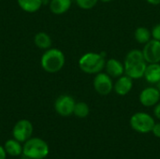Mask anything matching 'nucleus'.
I'll use <instances>...</instances> for the list:
<instances>
[{"instance_id": "f03ea898", "label": "nucleus", "mask_w": 160, "mask_h": 159, "mask_svg": "<svg viewBox=\"0 0 160 159\" xmlns=\"http://www.w3.org/2000/svg\"><path fill=\"white\" fill-rule=\"evenodd\" d=\"M106 54L102 52H86L79 59V67L86 74H98L104 69Z\"/></svg>"}, {"instance_id": "a211bd4d", "label": "nucleus", "mask_w": 160, "mask_h": 159, "mask_svg": "<svg viewBox=\"0 0 160 159\" xmlns=\"http://www.w3.org/2000/svg\"><path fill=\"white\" fill-rule=\"evenodd\" d=\"M134 37L136 39V41H138L139 43L141 44H145L147 43L149 40H151L152 38V34H151V31L146 28V27H143V26H141V27H138L136 30H135V33H134Z\"/></svg>"}, {"instance_id": "bb28decb", "label": "nucleus", "mask_w": 160, "mask_h": 159, "mask_svg": "<svg viewBox=\"0 0 160 159\" xmlns=\"http://www.w3.org/2000/svg\"><path fill=\"white\" fill-rule=\"evenodd\" d=\"M98 1H101L102 3H109V2H111L112 0H98Z\"/></svg>"}, {"instance_id": "4be33fe9", "label": "nucleus", "mask_w": 160, "mask_h": 159, "mask_svg": "<svg viewBox=\"0 0 160 159\" xmlns=\"http://www.w3.org/2000/svg\"><path fill=\"white\" fill-rule=\"evenodd\" d=\"M152 132L157 138L160 139V123H156L155 124V126H154V127L152 129Z\"/></svg>"}, {"instance_id": "f257e3e1", "label": "nucleus", "mask_w": 160, "mask_h": 159, "mask_svg": "<svg viewBox=\"0 0 160 159\" xmlns=\"http://www.w3.org/2000/svg\"><path fill=\"white\" fill-rule=\"evenodd\" d=\"M124 66L125 74L132 80L143 78L147 63L144 60L142 51L137 49L129 51L126 56Z\"/></svg>"}, {"instance_id": "0eeeda50", "label": "nucleus", "mask_w": 160, "mask_h": 159, "mask_svg": "<svg viewBox=\"0 0 160 159\" xmlns=\"http://www.w3.org/2000/svg\"><path fill=\"white\" fill-rule=\"evenodd\" d=\"M75 104L76 102L71 96L62 95L56 98L54 102V110L59 115L67 117L73 114Z\"/></svg>"}, {"instance_id": "393cba45", "label": "nucleus", "mask_w": 160, "mask_h": 159, "mask_svg": "<svg viewBox=\"0 0 160 159\" xmlns=\"http://www.w3.org/2000/svg\"><path fill=\"white\" fill-rule=\"evenodd\" d=\"M149 4L154 5V6H158L160 4V0H146Z\"/></svg>"}, {"instance_id": "412c9836", "label": "nucleus", "mask_w": 160, "mask_h": 159, "mask_svg": "<svg viewBox=\"0 0 160 159\" xmlns=\"http://www.w3.org/2000/svg\"><path fill=\"white\" fill-rule=\"evenodd\" d=\"M151 34H152V37L154 39H157L160 41V23H158L156 24L152 30H151Z\"/></svg>"}, {"instance_id": "5701e85b", "label": "nucleus", "mask_w": 160, "mask_h": 159, "mask_svg": "<svg viewBox=\"0 0 160 159\" xmlns=\"http://www.w3.org/2000/svg\"><path fill=\"white\" fill-rule=\"evenodd\" d=\"M154 114H155V116H156L158 119H159L160 120V102H158V103L155 106Z\"/></svg>"}, {"instance_id": "423d86ee", "label": "nucleus", "mask_w": 160, "mask_h": 159, "mask_svg": "<svg viewBox=\"0 0 160 159\" xmlns=\"http://www.w3.org/2000/svg\"><path fill=\"white\" fill-rule=\"evenodd\" d=\"M93 86L96 92L101 96H107L113 90V82L112 77L103 72L96 74L93 82Z\"/></svg>"}, {"instance_id": "7ed1b4c3", "label": "nucleus", "mask_w": 160, "mask_h": 159, "mask_svg": "<svg viewBox=\"0 0 160 159\" xmlns=\"http://www.w3.org/2000/svg\"><path fill=\"white\" fill-rule=\"evenodd\" d=\"M66 62L65 54L62 51L55 48L48 49L41 56L40 65L41 67L49 73H56L60 71Z\"/></svg>"}, {"instance_id": "cd10ccee", "label": "nucleus", "mask_w": 160, "mask_h": 159, "mask_svg": "<svg viewBox=\"0 0 160 159\" xmlns=\"http://www.w3.org/2000/svg\"><path fill=\"white\" fill-rule=\"evenodd\" d=\"M20 159H31V158H29V157H22V158H20Z\"/></svg>"}, {"instance_id": "f3484780", "label": "nucleus", "mask_w": 160, "mask_h": 159, "mask_svg": "<svg viewBox=\"0 0 160 159\" xmlns=\"http://www.w3.org/2000/svg\"><path fill=\"white\" fill-rule=\"evenodd\" d=\"M6 152L8 155L11 157H18L22 153V147L21 145V142L17 140H8L6 142L4 146Z\"/></svg>"}, {"instance_id": "a878e982", "label": "nucleus", "mask_w": 160, "mask_h": 159, "mask_svg": "<svg viewBox=\"0 0 160 159\" xmlns=\"http://www.w3.org/2000/svg\"><path fill=\"white\" fill-rule=\"evenodd\" d=\"M156 85H157L156 87H157V88L158 89V91H159V92H160V81H159V82H157V83H156Z\"/></svg>"}, {"instance_id": "1a4fd4ad", "label": "nucleus", "mask_w": 160, "mask_h": 159, "mask_svg": "<svg viewBox=\"0 0 160 159\" xmlns=\"http://www.w3.org/2000/svg\"><path fill=\"white\" fill-rule=\"evenodd\" d=\"M142 53L147 64L160 63V41L154 38L149 40L144 44Z\"/></svg>"}, {"instance_id": "aec40b11", "label": "nucleus", "mask_w": 160, "mask_h": 159, "mask_svg": "<svg viewBox=\"0 0 160 159\" xmlns=\"http://www.w3.org/2000/svg\"><path fill=\"white\" fill-rule=\"evenodd\" d=\"M98 0H76V3L79 7L82 9H91L93 8Z\"/></svg>"}, {"instance_id": "b1692460", "label": "nucleus", "mask_w": 160, "mask_h": 159, "mask_svg": "<svg viewBox=\"0 0 160 159\" xmlns=\"http://www.w3.org/2000/svg\"><path fill=\"white\" fill-rule=\"evenodd\" d=\"M7 157V152L4 147L0 145V159H6Z\"/></svg>"}, {"instance_id": "20e7f679", "label": "nucleus", "mask_w": 160, "mask_h": 159, "mask_svg": "<svg viewBox=\"0 0 160 159\" xmlns=\"http://www.w3.org/2000/svg\"><path fill=\"white\" fill-rule=\"evenodd\" d=\"M22 155L31 159H43L49 155V146L39 138H30L22 146Z\"/></svg>"}, {"instance_id": "f8f14e48", "label": "nucleus", "mask_w": 160, "mask_h": 159, "mask_svg": "<svg viewBox=\"0 0 160 159\" xmlns=\"http://www.w3.org/2000/svg\"><path fill=\"white\" fill-rule=\"evenodd\" d=\"M133 87V80L127 76L122 75L121 77L117 78L115 83H113V90L119 96H126L128 95Z\"/></svg>"}, {"instance_id": "9d476101", "label": "nucleus", "mask_w": 160, "mask_h": 159, "mask_svg": "<svg viewBox=\"0 0 160 159\" xmlns=\"http://www.w3.org/2000/svg\"><path fill=\"white\" fill-rule=\"evenodd\" d=\"M139 99L144 107L156 106L160 100V92L157 87H146L141 92Z\"/></svg>"}, {"instance_id": "ddd939ff", "label": "nucleus", "mask_w": 160, "mask_h": 159, "mask_svg": "<svg viewBox=\"0 0 160 159\" xmlns=\"http://www.w3.org/2000/svg\"><path fill=\"white\" fill-rule=\"evenodd\" d=\"M147 82L157 83L160 81V63L149 64L146 67L144 76Z\"/></svg>"}, {"instance_id": "dca6fc26", "label": "nucleus", "mask_w": 160, "mask_h": 159, "mask_svg": "<svg viewBox=\"0 0 160 159\" xmlns=\"http://www.w3.org/2000/svg\"><path fill=\"white\" fill-rule=\"evenodd\" d=\"M34 42L38 48L42 49V50L50 49L52 47V43L51 37L44 32L38 33L34 37Z\"/></svg>"}, {"instance_id": "9b49d317", "label": "nucleus", "mask_w": 160, "mask_h": 159, "mask_svg": "<svg viewBox=\"0 0 160 159\" xmlns=\"http://www.w3.org/2000/svg\"><path fill=\"white\" fill-rule=\"evenodd\" d=\"M105 70L106 73L111 76L112 78H119L125 73V66L124 64L114 58H111L106 60L105 64Z\"/></svg>"}, {"instance_id": "6ab92c4d", "label": "nucleus", "mask_w": 160, "mask_h": 159, "mask_svg": "<svg viewBox=\"0 0 160 159\" xmlns=\"http://www.w3.org/2000/svg\"><path fill=\"white\" fill-rule=\"evenodd\" d=\"M90 109L85 102H77L74 107L73 114L78 118H85L89 115Z\"/></svg>"}, {"instance_id": "4468645a", "label": "nucleus", "mask_w": 160, "mask_h": 159, "mask_svg": "<svg viewBox=\"0 0 160 159\" xmlns=\"http://www.w3.org/2000/svg\"><path fill=\"white\" fill-rule=\"evenodd\" d=\"M71 7V0H51L50 9L53 14L60 15L66 13Z\"/></svg>"}, {"instance_id": "39448f33", "label": "nucleus", "mask_w": 160, "mask_h": 159, "mask_svg": "<svg viewBox=\"0 0 160 159\" xmlns=\"http://www.w3.org/2000/svg\"><path fill=\"white\" fill-rule=\"evenodd\" d=\"M129 124H130L131 128L135 130L136 132L146 134V133L152 132V129L156 122L150 114L140 112L134 113L130 117Z\"/></svg>"}, {"instance_id": "6e6552de", "label": "nucleus", "mask_w": 160, "mask_h": 159, "mask_svg": "<svg viewBox=\"0 0 160 159\" xmlns=\"http://www.w3.org/2000/svg\"><path fill=\"white\" fill-rule=\"evenodd\" d=\"M32 133L33 126L31 122L26 119L18 121L12 130V135L14 139L20 142H25L27 140H29L31 138Z\"/></svg>"}, {"instance_id": "2eb2a0df", "label": "nucleus", "mask_w": 160, "mask_h": 159, "mask_svg": "<svg viewBox=\"0 0 160 159\" xmlns=\"http://www.w3.org/2000/svg\"><path fill=\"white\" fill-rule=\"evenodd\" d=\"M17 3L23 11L28 13H34L41 7L43 1L42 0H17Z\"/></svg>"}]
</instances>
